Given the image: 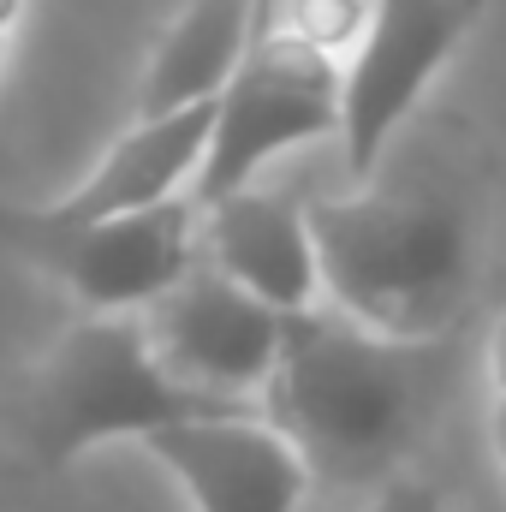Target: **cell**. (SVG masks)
Returning a JSON list of instances; mask_svg holds the SVG:
<instances>
[{
  "mask_svg": "<svg viewBox=\"0 0 506 512\" xmlns=\"http://www.w3.org/2000/svg\"><path fill=\"white\" fill-rule=\"evenodd\" d=\"M304 215L328 310L387 340H459L483 251V167L459 131L417 137L393 167Z\"/></svg>",
  "mask_w": 506,
  "mask_h": 512,
  "instance_id": "6da1fadb",
  "label": "cell"
},
{
  "mask_svg": "<svg viewBox=\"0 0 506 512\" xmlns=\"http://www.w3.org/2000/svg\"><path fill=\"white\" fill-rule=\"evenodd\" d=\"M459 387V340H387L340 310H304L280 328L262 387V423L304 459L310 483H393Z\"/></svg>",
  "mask_w": 506,
  "mask_h": 512,
  "instance_id": "7a4b0ae2",
  "label": "cell"
},
{
  "mask_svg": "<svg viewBox=\"0 0 506 512\" xmlns=\"http://www.w3.org/2000/svg\"><path fill=\"white\" fill-rule=\"evenodd\" d=\"M203 417H262V411L179 387L155 364L143 316H84L48 346V358L18 393V447L42 471H60L96 441L114 435L149 441L173 423H203Z\"/></svg>",
  "mask_w": 506,
  "mask_h": 512,
  "instance_id": "3957f363",
  "label": "cell"
},
{
  "mask_svg": "<svg viewBox=\"0 0 506 512\" xmlns=\"http://www.w3.org/2000/svg\"><path fill=\"white\" fill-rule=\"evenodd\" d=\"M340 96H346V72L334 66V54L292 42L280 30H256L245 66L215 102V137L197 167L191 203L209 209L233 191H251L262 161H274L292 143L340 131Z\"/></svg>",
  "mask_w": 506,
  "mask_h": 512,
  "instance_id": "277c9868",
  "label": "cell"
},
{
  "mask_svg": "<svg viewBox=\"0 0 506 512\" xmlns=\"http://www.w3.org/2000/svg\"><path fill=\"white\" fill-rule=\"evenodd\" d=\"M0 245L24 256L30 268L54 274L96 316H137L161 292H173L197 262V203L173 197L149 215L96 221V227H60L42 209L0 203Z\"/></svg>",
  "mask_w": 506,
  "mask_h": 512,
  "instance_id": "5b68a950",
  "label": "cell"
},
{
  "mask_svg": "<svg viewBox=\"0 0 506 512\" xmlns=\"http://www.w3.org/2000/svg\"><path fill=\"white\" fill-rule=\"evenodd\" d=\"M477 18H483V0H376L358 60L346 66V96H340L346 167L358 185L381 167L393 131L423 102L447 54L477 30Z\"/></svg>",
  "mask_w": 506,
  "mask_h": 512,
  "instance_id": "8992f818",
  "label": "cell"
},
{
  "mask_svg": "<svg viewBox=\"0 0 506 512\" xmlns=\"http://www.w3.org/2000/svg\"><path fill=\"white\" fill-rule=\"evenodd\" d=\"M137 316H143V334H149L155 364L179 387H197L209 399L251 405L245 393L251 387H268V376H274L286 316H274L262 298H251L239 280H227L203 256L185 268V280L173 292H161Z\"/></svg>",
  "mask_w": 506,
  "mask_h": 512,
  "instance_id": "52a82bcc",
  "label": "cell"
},
{
  "mask_svg": "<svg viewBox=\"0 0 506 512\" xmlns=\"http://www.w3.org/2000/svg\"><path fill=\"white\" fill-rule=\"evenodd\" d=\"M191 495L197 512H298L310 471L262 417L173 423L143 441Z\"/></svg>",
  "mask_w": 506,
  "mask_h": 512,
  "instance_id": "ba28073f",
  "label": "cell"
},
{
  "mask_svg": "<svg viewBox=\"0 0 506 512\" xmlns=\"http://www.w3.org/2000/svg\"><path fill=\"white\" fill-rule=\"evenodd\" d=\"M197 256L215 262L227 280H239L274 316L316 310V292H322L316 239H310V215L292 197L233 191V197L209 203L203 227H197Z\"/></svg>",
  "mask_w": 506,
  "mask_h": 512,
  "instance_id": "9c48e42d",
  "label": "cell"
},
{
  "mask_svg": "<svg viewBox=\"0 0 506 512\" xmlns=\"http://www.w3.org/2000/svg\"><path fill=\"white\" fill-rule=\"evenodd\" d=\"M209 137H215V102L191 108V114H173V120H137V126L96 161V173L60 197V203H42L48 221L60 227H96V221H126V215H149L161 203L179 197V179L203 167L209 155Z\"/></svg>",
  "mask_w": 506,
  "mask_h": 512,
  "instance_id": "30bf717a",
  "label": "cell"
},
{
  "mask_svg": "<svg viewBox=\"0 0 506 512\" xmlns=\"http://www.w3.org/2000/svg\"><path fill=\"white\" fill-rule=\"evenodd\" d=\"M251 42L256 0H191L149 54L143 90H137V120H173L203 102H221V90L245 66Z\"/></svg>",
  "mask_w": 506,
  "mask_h": 512,
  "instance_id": "8fae6325",
  "label": "cell"
},
{
  "mask_svg": "<svg viewBox=\"0 0 506 512\" xmlns=\"http://www.w3.org/2000/svg\"><path fill=\"white\" fill-rule=\"evenodd\" d=\"M370 12H376V0H280L268 18H256V30H280L292 42H310V48L334 54L346 42H364Z\"/></svg>",
  "mask_w": 506,
  "mask_h": 512,
  "instance_id": "7c38bea8",
  "label": "cell"
},
{
  "mask_svg": "<svg viewBox=\"0 0 506 512\" xmlns=\"http://www.w3.org/2000/svg\"><path fill=\"white\" fill-rule=\"evenodd\" d=\"M370 512H447L441 507V489L435 483H423V477H393V483H381Z\"/></svg>",
  "mask_w": 506,
  "mask_h": 512,
  "instance_id": "4fadbf2b",
  "label": "cell"
},
{
  "mask_svg": "<svg viewBox=\"0 0 506 512\" xmlns=\"http://www.w3.org/2000/svg\"><path fill=\"white\" fill-rule=\"evenodd\" d=\"M489 376H495V393H501V405H506V322L489 334Z\"/></svg>",
  "mask_w": 506,
  "mask_h": 512,
  "instance_id": "5bb4252c",
  "label": "cell"
},
{
  "mask_svg": "<svg viewBox=\"0 0 506 512\" xmlns=\"http://www.w3.org/2000/svg\"><path fill=\"white\" fill-rule=\"evenodd\" d=\"M489 429H495V453H501V465H506V405H495V423Z\"/></svg>",
  "mask_w": 506,
  "mask_h": 512,
  "instance_id": "9a60e30c",
  "label": "cell"
},
{
  "mask_svg": "<svg viewBox=\"0 0 506 512\" xmlns=\"http://www.w3.org/2000/svg\"><path fill=\"white\" fill-rule=\"evenodd\" d=\"M18 6H24V0H0V48H6V30H12V18H18Z\"/></svg>",
  "mask_w": 506,
  "mask_h": 512,
  "instance_id": "2e32d148",
  "label": "cell"
},
{
  "mask_svg": "<svg viewBox=\"0 0 506 512\" xmlns=\"http://www.w3.org/2000/svg\"><path fill=\"white\" fill-rule=\"evenodd\" d=\"M274 6H280V0H256V18H268V12H274Z\"/></svg>",
  "mask_w": 506,
  "mask_h": 512,
  "instance_id": "e0dca14e",
  "label": "cell"
}]
</instances>
